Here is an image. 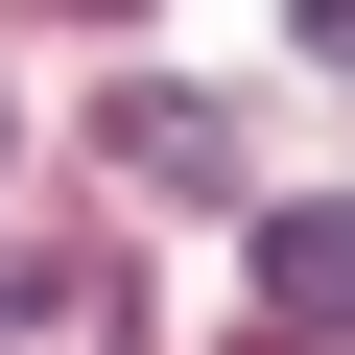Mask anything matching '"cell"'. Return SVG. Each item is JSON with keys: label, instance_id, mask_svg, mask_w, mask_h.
<instances>
[{"label": "cell", "instance_id": "4", "mask_svg": "<svg viewBox=\"0 0 355 355\" xmlns=\"http://www.w3.org/2000/svg\"><path fill=\"white\" fill-rule=\"evenodd\" d=\"M308 48H331V71H355V0H308Z\"/></svg>", "mask_w": 355, "mask_h": 355}, {"label": "cell", "instance_id": "2", "mask_svg": "<svg viewBox=\"0 0 355 355\" xmlns=\"http://www.w3.org/2000/svg\"><path fill=\"white\" fill-rule=\"evenodd\" d=\"M119 166H142V190H237V142H214V95H119Z\"/></svg>", "mask_w": 355, "mask_h": 355}, {"label": "cell", "instance_id": "1", "mask_svg": "<svg viewBox=\"0 0 355 355\" xmlns=\"http://www.w3.org/2000/svg\"><path fill=\"white\" fill-rule=\"evenodd\" d=\"M261 308L284 331H355V190L331 214H261Z\"/></svg>", "mask_w": 355, "mask_h": 355}, {"label": "cell", "instance_id": "3", "mask_svg": "<svg viewBox=\"0 0 355 355\" xmlns=\"http://www.w3.org/2000/svg\"><path fill=\"white\" fill-rule=\"evenodd\" d=\"M95 331H142V284H0V355H95Z\"/></svg>", "mask_w": 355, "mask_h": 355}]
</instances>
